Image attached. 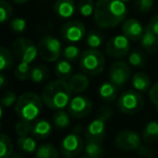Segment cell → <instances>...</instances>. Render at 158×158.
<instances>
[{
	"instance_id": "cell-32",
	"label": "cell",
	"mask_w": 158,
	"mask_h": 158,
	"mask_svg": "<svg viewBox=\"0 0 158 158\" xmlns=\"http://www.w3.org/2000/svg\"><path fill=\"white\" fill-rule=\"evenodd\" d=\"M31 66H29V63H26V62H20L16 66L15 70H14V76L16 77L20 80H25L27 79L29 76H31Z\"/></svg>"
},
{
	"instance_id": "cell-36",
	"label": "cell",
	"mask_w": 158,
	"mask_h": 158,
	"mask_svg": "<svg viewBox=\"0 0 158 158\" xmlns=\"http://www.w3.org/2000/svg\"><path fill=\"white\" fill-rule=\"evenodd\" d=\"M63 56L68 61H75V60L81 56V52H80V49L77 46L69 44L63 50Z\"/></svg>"
},
{
	"instance_id": "cell-17",
	"label": "cell",
	"mask_w": 158,
	"mask_h": 158,
	"mask_svg": "<svg viewBox=\"0 0 158 158\" xmlns=\"http://www.w3.org/2000/svg\"><path fill=\"white\" fill-rule=\"evenodd\" d=\"M68 85L74 93H81L89 87V79L85 74H75L69 78Z\"/></svg>"
},
{
	"instance_id": "cell-16",
	"label": "cell",
	"mask_w": 158,
	"mask_h": 158,
	"mask_svg": "<svg viewBox=\"0 0 158 158\" xmlns=\"http://www.w3.org/2000/svg\"><path fill=\"white\" fill-rule=\"evenodd\" d=\"M76 3L74 0H56L54 3V12L62 19H69L75 14Z\"/></svg>"
},
{
	"instance_id": "cell-23",
	"label": "cell",
	"mask_w": 158,
	"mask_h": 158,
	"mask_svg": "<svg viewBox=\"0 0 158 158\" xmlns=\"http://www.w3.org/2000/svg\"><path fill=\"white\" fill-rule=\"evenodd\" d=\"M143 139L147 143H154L158 141V123L149 121L143 130Z\"/></svg>"
},
{
	"instance_id": "cell-41",
	"label": "cell",
	"mask_w": 158,
	"mask_h": 158,
	"mask_svg": "<svg viewBox=\"0 0 158 158\" xmlns=\"http://www.w3.org/2000/svg\"><path fill=\"white\" fill-rule=\"evenodd\" d=\"M148 97L153 105L158 110V82H156L153 87L148 90Z\"/></svg>"
},
{
	"instance_id": "cell-12",
	"label": "cell",
	"mask_w": 158,
	"mask_h": 158,
	"mask_svg": "<svg viewBox=\"0 0 158 158\" xmlns=\"http://www.w3.org/2000/svg\"><path fill=\"white\" fill-rule=\"evenodd\" d=\"M67 108L68 113L72 117L78 119L85 118L92 110V102L87 97L77 95V97L72 98Z\"/></svg>"
},
{
	"instance_id": "cell-7",
	"label": "cell",
	"mask_w": 158,
	"mask_h": 158,
	"mask_svg": "<svg viewBox=\"0 0 158 158\" xmlns=\"http://www.w3.org/2000/svg\"><path fill=\"white\" fill-rule=\"evenodd\" d=\"M38 52L41 59L47 62H55L62 53V44L57 38L46 36L38 44Z\"/></svg>"
},
{
	"instance_id": "cell-34",
	"label": "cell",
	"mask_w": 158,
	"mask_h": 158,
	"mask_svg": "<svg viewBox=\"0 0 158 158\" xmlns=\"http://www.w3.org/2000/svg\"><path fill=\"white\" fill-rule=\"evenodd\" d=\"M31 128H33V125L31 123V121L21 119L20 121H18V123H15L14 130H15V133L18 134L19 136H24V135H28L29 133H31Z\"/></svg>"
},
{
	"instance_id": "cell-1",
	"label": "cell",
	"mask_w": 158,
	"mask_h": 158,
	"mask_svg": "<svg viewBox=\"0 0 158 158\" xmlns=\"http://www.w3.org/2000/svg\"><path fill=\"white\" fill-rule=\"evenodd\" d=\"M127 7L123 0H98L94 10V22L101 28H113L123 22Z\"/></svg>"
},
{
	"instance_id": "cell-25",
	"label": "cell",
	"mask_w": 158,
	"mask_h": 158,
	"mask_svg": "<svg viewBox=\"0 0 158 158\" xmlns=\"http://www.w3.org/2000/svg\"><path fill=\"white\" fill-rule=\"evenodd\" d=\"M55 74L60 79L67 80L72 77V65L68 62V60L60 61L55 66Z\"/></svg>"
},
{
	"instance_id": "cell-10",
	"label": "cell",
	"mask_w": 158,
	"mask_h": 158,
	"mask_svg": "<svg viewBox=\"0 0 158 158\" xmlns=\"http://www.w3.org/2000/svg\"><path fill=\"white\" fill-rule=\"evenodd\" d=\"M61 154L64 157L72 158L79 155L84 149V141L77 133H69L61 142Z\"/></svg>"
},
{
	"instance_id": "cell-42",
	"label": "cell",
	"mask_w": 158,
	"mask_h": 158,
	"mask_svg": "<svg viewBox=\"0 0 158 158\" xmlns=\"http://www.w3.org/2000/svg\"><path fill=\"white\" fill-rule=\"evenodd\" d=\"M147 29H149L151 31H153L155 35L158 36V14L152 18V20L149 21L148 25L146 27Z\"/></svg>"
},
{
	"instance_id": "cell-13",
	"label": "cell",
	"mask_w": 158,
	"mask_h": 158,
	"mask_svg": "<svg viewBox=\"0 0 158 158\" xmlns=\"http://www.w3.org/2000/svg\"><path fill=\"white\" fill-rule=\"evenodd\" d=\"M61 36L68 42H78L86 37V27L79 21H69L62 26Z\"/></svg>"
},
{
	"instance_id": "cell-31",
	"label": "cell",
	"mask_w": 158,
	"mask_h": 158,
	"mask_svg": "<svg viewBox=\"0 0 158 158\" xmlns=\"http://www.w3.org/2000/svg\"><path fill=\"white\" fill-rule=\"evenodd\" d=\"M95 5L93 0H80L78 2V11L85 18L94 14Z\"/></svg>"
},
{
	"instance_id": "cell-30",
	"label": "cell",
	"mask_w": 158,
	"mask_h": 158,
	"mask_svg": "<svg viewBox=\"0 0 158 158\" xmlns=\"http://www.w3.org/2000/svg\"><path fill=\"white\" fill-rule=\"evenodd\" d=\"M47 77H48V69L44 66L37 65L31 68L29 78H31V80L33 82L39 84V82L44 81V79H47Z\"/></svg>"
},
{
	"instance_id": "cell-14",
	"label": "cell",
	"mask_w": 158,
	"mask_h": 158,
	"mask_svg": "<svg viewBox=\"0 0 158 158\" xmlns=\"http://www.w3.org/2000/svg\"><path fill=\"white\" fill-rule=\"evenodd\" d=\"M130 75H131L130 66L125 62H116L110 66V80L116 86H123L129 80Z\"/></svg>"
},
{
	"instance_id": "cell-4",
	"label": "cell",
	"mask_w": 158,
	"mask_h": 158,
	"mask_svg": "<svg viewBox=\"0 0 158 158\" xmlns=\"http://www.w3.org/2000/svg\"><path fill=\"white\" fill-rule=\"evenodd\" d=\"M80 67L87 75L97 76L101 74L105 67V57L98 49L90 48L81 53Z\"/></svg>"
},
{
	"instance_id": "cell-33",
	"label": "cell",
	"mask_w": 158,
	"mask_h": 158,
	"mask_svg": "<svg viewBox=\"0 0 158 158\" xmlns=\"http://www.w3.org/2000/svg\"><path fill=\"white\" fill-rule=\"evenodd\" d=\"M86 42L90 48L98 49L103 44V37L98 31H90L86 37Z\"/></svg>"
},
{
	"instance_id": "cell-40",
	"label": "cell",
	"mask_w": 158,
	"mask_h": 158,
	"mask_svg": "<svg viewBox=\"0 0 158 158\" xmlns=\"http://www.w3.org/2000/svg\"><path fill=\"white\" fill-rule=\"evenodd\" d=\"M154 5V0H135V6L141 12L145 13L152 9Z\"/></svg>"
},
{
	"instance_id": "cell-39",
	"label": "cell",
	"mask_w": 158,
	"mask_h": 158,
	"mask_svg": "<svg viewBox=\"0 0 158 158\" xmlns=\"http://www.w3.org/2000/svg\"><path fill=\"white\" fill-rule=\"evenodd\" d=\"M18 101V97H16L15 93L11 92V91H8V92L5 93V95L2 97V101H1V107H10L13 104L16 103Z\"/></svg>"
},
{
	"instance_id": "cell-27",
	"label": "cell",
	"mask_w": 158,
	"mask_h": 158,
	"mask_svg": "<svg viewBox=\"0 0 158 158\" xmlns=\"http://www.w3.org/2000/svg\"><path fill=\"white\" fill-rule=\"evenodd\" d=\"M13 63V55L9 51V49H7L6 47H1L0 48V69L1 72H5L6 69L11 68Z\"/></svg>"
},
{
	"instance_id": "cell-18",
	"label": "cell",
	"mask_w": 158,
	"mask_h": 158,
	"mask_svg": "<svg viewBox=\"0 0 158 158\" xmlns=\"http://www.w3.org/2000/svg\"><path fill=\"white\" fill-rule=\"evenodd\" d=\"M118 86L112 81H106L100 86L99 88V94L102 100L106 102H113L116 100L117 93H118Z\"/></svg>"
},
{
	"instance_id": "cell-6",
	"label": "cell",
	"mask_w": 158,
	"mask_h": 158,
	"mask_svg": "<svg viewBox=\"0 0 158 158\" xmlns=\"http://www.w3.org/2000/svg\"><path fill=\"white\" fill-rule=\"evenodd\" d=\"M144 100L138 90H127L117 100V107L123 114H134L143 107Z\"/></svg>"
},
{
	"instance_id": "cell-38",
	"label": "cell",
	"mask_w": 158,
	"mask_h": 158,
	"mask_svg": "<svg viewBox=\"0 0 158 158\" xmlns=\"http://www.w3.org/2000/svg\"><path fill=\"white\" fill-rule=\"evenodd\" d=\"M128 60H129L130 65L134 66V67H141L144 63V57H143L142 53L139 51H133L132 53H130Z\"/></svg>"
},
{
	"instance_id": "cell-15",
	"label": "cell",
	"mask_w": 158,
	"mask_h": 158,
	"mask_svg": "<svg viewBox=\"0 0 158 158\" xmlns=\"http://www.w3.org/2000/svg\"><path fill=\"white\" fill-rule=\"evenodd\" d=\"M123 33L131 41H138V40H141V38H142L143 34H144V29H143L142 24L138 20L129 19V20H126L123 22Z\"/></svg>"
},
{
	"instance_id": "cell-35",
	"label": "cell",
	"mask_w": 158,
	"mask_h": 158,
	"mask_svg": "<svg viewBox=\"0 0 158 158\" xmlns=\"http://www.w3.org/2000/svg\"><path fill=\"white\" fill-rule=\"evenodd\" d=\"M12 13V7L7 0H1L0 1V21L1 23H6L10 20Z\"/></svg>"
},
{
	"instance_id": "cell-2",
	"label": "cell",
	"mask_w": 158,
	"mask_h": 158,
	"mask_svg": "<svg viewBox=\"0 0 158 158\" xmlns=\"http://www.w3.org/2000/svg\"><path fill=\"white\" fill-rule=\"evenodd\" d=\"M72 93L69 85L64 79H56L50 81L44 88L41 93L44 105L52 110H63L67 107L72 100Z\"/></svg>"
},
{
	"instance_id": "cell-5",
	"label": "cell",
	"mask_w": 158,
	"mask_h": 158,
	"mask_svg": "<svg viewBox=\"0 0 158 158\" xmlns=\"http://www.w3.org/2000/svg\"><path fill=\"white\" fill-rule=\"evenodd\" d=\"M113 115L112 110L105 108L103 112L100 114L99 117L93 119L88 125L86 130V139L87 141H94V142H100L104 140L106 133V123L110 119V117Z\"/></svg>"
},
{
	"instance_id": "cell-44",
	"label": "cell",
	"mask_w": 158,
	"mask_h": 158,
	"mask_svg": "<svg viewBox=\"0 0 158 158\" xmlns=\"http://www.w3.org/2000/svg\"><path fill=\"white\" fill-rule=\"evenodd\" d=\"M13 2H15V3H18V5H22V3H25V2H27L28 0H12Z\"/></svg>"
},
{
	"instance_id": "cell-20",
	"label": "cell",
	"mask_w": 158,
	"mask_h": 158,
	"mask_svg": "<svg viewBox=\"0 0 158 158\" xmlns=\"http://www.w3.org/2000/svg\"><path fill=\"white\" fill-rule=\"evenodd\" d=\"M132 86L140 92H146L151 89V78L145 73L139 72L132 77Z\"/></svg>"
},
{
	"instance_id": "cell-37",
	"label": "cell",
	"mask_w": 158,
	"mask_h": 158,
	"mask_svg": "<svg viewBox=\"0 0 158 158\" xmlns=\"http://www.w3.org/2000/svg\"><path fill=\"white\" fill-rule=\"evenodd\" d=\"M26 26L27 22L23 18H15L10 22V27L14 33H23L26 29Z\"/></svg>"
},
{
	"instance_id": "cell-29",
	"label": "cell",
	"mask_w": 158,
	"mask_h": 158,
	"mask_svg": "<svg viewBox=\"0 0 158 158\" xmlns=\"http://www.w3.org/2000/svg\"><path fill=\"white\" fill-rule=\"evenodd\" d=\"M69 113H66L62 110H59L53 116V123L57 129H65L69 126L70 118H69Z\"/></svg>"
},
{
	"instance_id": "cell-21",
	"label": "cell",
	"mask_w": 158,
	"mask_h": 158,
	"mask_svg": "<svg viewBox=\"0 0 158 158\" xmlns=\"http://www.w3.org/2000/svg\"><path fill=\"white\" fill-rule=\"evenodd\" d=\"M141 44L148 52H155L158 49V36L146 28L141 38Z\"/></svg>"
},
{
	"instance_id": "cell-9",
	"label": "cell",
	"mask_w": 158,
	"mask_h": 158,
	"mask_svg": "<svg viewBox=\"0 0 158 158\" xmlns=\"http://www.w3.org/2000/svg\"><path fill=\"white\" fill-rule=\"evenodd\" d=\"M115 144L121 151H136L141 146V138L133 130H123L117 134Z\"/></svg>"
},
{
	"instance_id": "cell-26",
	"label": "cell",
	"mask_w": 158,
	"mask_h": 158,
	"mask_svg": "<svg viewBox=\"0 0 158 158\" xmlns=\"http://www.w3.org/2000/svg\"><path fill=\"white\" fill-rule=\"evenodd\" d=\"M85 154L89 158H98L104 154V148L101 146L100 142L88 141L87 145L85 146Z\"/></svg>"
},
{
	"instance_id": "cell-28",
	"label": "cell",
	"mask_w": 158,
	"mask_h": 158,
	"mask_svg": "<svg viewBox=\"0 0 158 158\" xmlns=\"http://www.w3.org/2000/svg\"><path fill=\"white\" fill-rule=\"evenodd\" d=\"M36 156L38 158H57L59 152L52 144H42L36 151Z\"/></svg>"
},
{
	"instance_id": "cell-3",
	"label": "cell",
	"mask_w": 158,
	"mask_h": 158,
	"mask_svg": "<svg viewBox=\"0 0 158 158\" xmlns=\"http://www.w3.org/2000/svg\"><path fill=\"white\" fill-rule=\"evenodd\" d=\"M42 98L37 93H23L15 103V113L21 119L31 123L42 112Z\"/></svg>"
},
{
	"instance_id": "cell-43",
	"label": "cell",
	"mask_w": 158,
	"mask_h": 158,
	"mask_svg": "<svg viewBox=\"0 0 158 158\" xmlns=\"http://www.w3.org/2000/svg\"><path fill=\"white\" fill-rule=\"evenodd\" d=\"M5 84H6V78H5L3 75H1V76H0V86L3 87L5 86Z\"/></svg>"
},
{
	"instance_id": "cell-45",
	"label": "cell",
	"mask_w": 158,
	"mask_h": 158,
	"mask_svg": "<svg viewBox=\"0 0 158 158\" xmlns=\"http://www.w3.org/2000/svg\"><path fill=\"white\" fill-rule=\"evenodd\" d=\"M123 2H128V1H130V0H123Z\"/></svg>"
},
{
	"instance_id": "cell-24",
	"label": "cell",
	"mask_w": 158,
	"mask_h": 158,
	"mask_svg": "<svg viewBox=\"0 0 158 158\" xmlns=\"http://www.w3.org/2000/svg\"><path fill=\"white\" fill-rule=\"evenodd\" d=\"M13 155V144L9 135L6 133L1 134L0 139V157L9 158Z\"/></svg>"
},
{
	"instance_id": "cell-22",
	"label": "cell",
	"mask_w": 158,
	"mask_h": 158,
	"mask_svg": "<svg viewBox=\"0 0 158 158\" xmlns=\"http://www.w3.org/2000/svg\"><path fill=\"white\" fill-rule=\"evenodd\" d=\"M16 145H18L19 149L23 153L26 154H31L34 153L36 151V147H37V143H36L35 139L31 138L28 135H24V136H20L16 141Z\"/></svg>"
},
{
	"instance_id": "cell-19",
	"label": "cell",
	"mask_w": 158,
	"mask_h": 158,
	"mask_svg": "<svg viewBox=\"0 0 158 158\" xmlns=\"http://www.w3.org/2000/svg\"><path fill=\"white\" fill-rule=\"evenodd\" d=\"M52 132V126L48 120L36 121L31 128V134L36 139H46Z\"/></svg>"
},
{
	"instance_id": "cell-8",
	"label": "cell",
	"mask_w": 158,
	"mask_h": 158,
	"mask_svg": "<svg viewBox=\"0 0 158 158\" xmlns=\"http://www.w3.org/2000/svg\"><path fill=\"white\" fill-rule=\"evenodd\" d=\"M12 49L14 55L20 60V62H26L29 64L35 61L37 55L39 54L38 47H36L29 39L23 37L14 40Z\"/></svg>"
},
{
	"instance_id": "cell-11",
	"label": "cell",
	"mask_w": 158,
	"mask_h": 158,
	"mask_svg": "<svg viewBox=\"0 0 158 158\" xmlns=\"http://www.w3.org/2000/svg\"><path fill=\"white\" fill-rule=\"evenodd\" d=\"M130 51V39L125 35H116L108 40L106 44V53L112 57H123Z\"/></svg>"
}]
</instances>
